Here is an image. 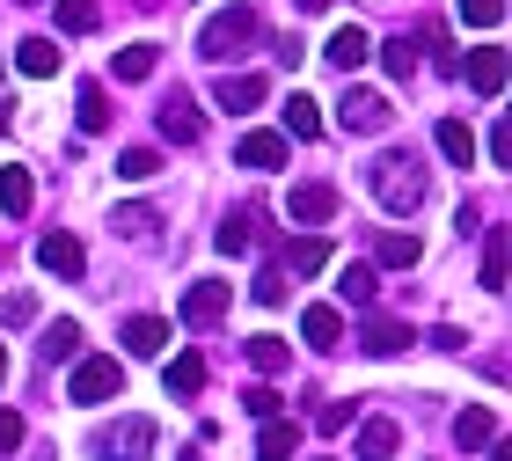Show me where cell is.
Here are the masks:
<instances>
[{
    "instance_id": "obj_1",
    "label": "cell",
    "mask_w": 512,
    "mask_h": 461,
    "mask_svg": "<svg viewBox=\"0 0 512 461\" xmlns=\"http://www.w3.org/2000/svg\"><path fill=\"white\" fill-rule=\"evenodd\" d=\"M366 183H374V198H381V213H417L425 205V169H417V154H403V147H388L374 169H366Z\"/></svg>"
},
{
    "instance_id": "obj_2",
    "label": "cell",
    "mask_w": 512,
    "mask_h": 461,
    "mask_svg": "<svg viewBox=\"0 0 512 461\" xmlns=\"http://www.w3.org/2000/svg\"><path fill=\"white\" fill-rule=\"evenodd\" d=\"M256 37H264V15H256V8H220V15L198 30V59L227 66V59H242Z\"/></svg>"
},
{
    "instance_id": "obj_3",
    "label": "cell",
    "mask_w": 512,
    "mask_h": 461,
    "mask_svg": "<svg viewBox=\"0 0 512 461\" xmlns=\"http://www.w3.org/2000/svg\"><path fill=\"white\" fill-rule=\"evenodd\" d=\"M337 125H344V132H359V140H374V132H388V125H395V103L381 96V88H344Z\"/></svg>"
},
{
    "instance_id": "obj_4",
    "label": "cell",
    "mask_w": 512,
    "mask_h": 461,
    "mask_svg": "<svg viewBox=\"0 0 512 461\" xmlns=\"http://www.w3.org/2000/svg\"><path fill=\"white\" fill-rule=\"evenodd\" d=\"M125 388V366L118 359H74V381H66V396L74 403H110Z\"/></svg>"
},
{
    "instance_id": "obj_5",
    "label": "cell",
    "mask_w": 512,
    "mask_h": 461,
    "mask_svg": "<svg viewBox=\"0 0 512 461\" xmlns=\"http://www.w3.org/2000/svg\"><path fill=\"white\" fill-rule=\"evenodd\" d=\"M96 454L103 461H147L154 454V418H118L110 432H96Z\"/></svg>"
},
{
    "instance_id": "obj_6",
    "label": "cell",
    "mask_w": 512,
    "mask_h": 461,
    "mask_svg": "<svg viewBox=\"0 0 512 461\" xmlns=\"http://www.w3.org/2000/svg\"><path fill=\"white\" fill-rule=\"evenodd\" d=\"M154 125H161V140H169V147H198V132H205V118H198V103L183 96V88H176V96H161V110H154Z\"/></svg>"
},
{
    "instance_id": "obj_7",
    "label": "cell",
    "mask_w": 512,
    "mask_h": 461,
    "mask_svg": "<svg viewBox=\"0 0 512 461\" xmlns=\"http://www.w3.org/2000/svg\"><path fill=\"white\" fill-rule=\"evenodd\" d=\"M330 213H337V183H322V176L293 183V198H286V220H293V227H322Z\"/></svg>"
},
{
    "instance_id": "obj_8",
    "label": "cell",
    "mask_w": 512,
    "mask_h": 461,
    "mask_svg": "<svg viewBox=\"0 0 512 461\" xmlns=\"http://www.w3.org/2000/svg\"><path fill=\"white\" fill-rule=\"evenodd\" d=\"M227 301H235V286H220V279H198L191 293H183V322H191V330H213V322L227 315Z\"/></svg>"
},
{
    "instance_id": "obj_9",
    "label": "cell",
    "mask_w": 512,
    "mask_h": 461,
    "mask_svg": "<svg viewBox=\"0 0 512 461\" xmlns=\"http://www.w3.org/2000/svg\"><path fill=\"white\" fill-rule=\"evenodd\" d=\"M322 59H330L337 74H359V66L374 59V30H359V22H337V30H330V52H322Z\"/></svg>"
},
{
    "instance_id": "obj_10",
    "label": "cell",
    "mask_w": 512,
    "mask_h": 461,
    "mask_svg": "<svg viewBox=\"0 0 512 461\" xmlns=\"http://www.w3.org/2000/svg\"><path fill=\"white\" fill-rule=\"evenodd\" d=\"M403 344H410V322H395V315H366L359 322V352L366 359H395Z\"/></svg>"
},
{
    "instance_id": "obj_11",
    "label": "cell",
    "mask_w": 512,
    "mask_h": 461,
    "mask_svg": "<svg viewBox=\"0 0 512 461\" xmlns=\"http://www.w3.org/2000/svg\"><path fill=\"white\" fill-rule=\"evenodd\" d=\"M37 264L52 271V279H81V271H88V249H81L74 235H44V242H37Z\"/></svg>"
},
{
    "instance_id": "obj_12",
    "label": "cell",
    "mask_w": 512,
    "mask_h": 461,
    "mask_svg": "<svg viewBox=\"0 0 512 461\" xmlns=\"http://www.w3.org/2000/svg\"><path fill=\"white\" fill-rule=\"evenodd\" d=\"M395 447H403V425L395 418H359V440H352L359 461H395Z\"/></svg>"
},
{
    "instance_id": "obj_13",
    "label": "cell",
    "mask_w": 512,
    "mask_h": 461,
    "mask_svg": "<svg viewBox=\"0 0 512 461\" xmlns=\"http://www.w3.org/2000/svg\"><path fill=\"white\" fill-rule=\"evenodd\" d=\"M235 161L242 169H286V132H242Z\"/></svg>"
},
{
    "instance_id": "obj_14",
    "label": "cell",
    "mask_w": 512,
    "mask_h": 461,
    "mask_svg": "<svg viewBox=\"0 0 512 461\" xmlns=\"http://www.w3.org/2000/svg\"><path fill=\"white\" fill-rule=\"evenodd\" d=\"M461 74H469V88H476V96H505V52H498V44L469 52V59H461Z\"/></svg>"
},
{
    "instance_id": "obj_15",
    "label": "cell",
    "mask_w": 512,
    "mask_h": 461,
    "mask_svg": "<svg viewBox=\"0 0 512 461\" xmlns=\"http://www.w3.org/2000/svg\"><path fill=\"white\" fill-rule=\"evenodd\" d=\"M300 337L315 344V352H337L344 344V315L330 308V301H315V308H300Z\"/></svg>"
},
{
    "instance_id": "obj_16",
    "label": "cell",
    "mask_w": 512,
    "mask_h": 461,
    "mask_svg": "<svg viewBox=\"0 0 512 461\" xmlns=\"http://www.w3.org/2000/svg\"><path fill=\"white\" fill-rule=\"evenodd\" d=\"M264 96H271L264 74H220V81H213V103H220V110H256Z\"/></svg>"
},
{
    "instance_id": "obj_17",
    "label": "cell",
    "mask_w": 512,
    "mask_h": 461,
    "mask_svg": "<svg viewBox=\"0 0 512 461\" xmlns=\"http://www.w3.org/2000/svg\"><path fill=\"white\" fill-rule=\"evenodd\" d=\"M59 59H66V52H59V37H22V44H15V66H22L30 81H52V74H59Z\"/></svg>"
},
{
    "instance_id": "obj_18",
    "label": "cell",
    "mask_w": 512,
    "mask_h": 461,
    "mask_svg": "<svg viewBox=\"0 0 512 461\" xmlns=\"http://www.w3.org/2000/svg\"><path fill=\"white\" fill-rule=\"evenodd\" d=\"M118 337H125L132 359H161V344H169V322H161V315H132Z\"/></svg>"
},
{
    "instance_id": "obj_19",
    "label": "cell",
    "mask_w": 512,
    "mask_h": 461,
    "mask_svg": "<svg viewBox=\"0 0 512 461\" xmlns=\"http://www.w3.org/2000/svg\"><path fill=\"white\" fill-rule=\"evenodd\" d=\"M498 440V418H491V410H483V403H469V410H454V447H491Z\"/></svg>"
},
{
    "instance_id": "obj_20",
    "label": "cell",
    "mask_w": 512,
    "mask_h": 461,
    "mask_svg": "<svg viewBox=\"0 0 512 461\" xmlns=\"http://www.w3.org/2000/svg\"><path fill=\"white\" fill-rule=\"evenodd\" d=\"M278 118H286L293 140H322V103H315V96H300V88H293L286 103H278Z\"/></svg>"
},
{
    "instance_id": "obj_21",
    "label": "cell",
    "mask_w": 512,
    "mask_h": 461,
    "mask_svg": "<svg viewBox=\"0 0 512 461\" xmlns=\"http://www.w3.org/2000/svg\"><path fill=\"white\" fill-rule=\"evenodd\" d=\"M110 227H118L125 242H139V249L161 242V213H154V205H118V220H110Z\"/></svg>"
},
{
    "instance_id": "obj_22",
    "label": "cell",
    "mask_w": 512,
    "mask_h": 461,
    "mask_svg": "<svg viewBox=\"0 0 512 461\" xmlns=\"http://www.w3.org/2000/svg\"><path fill=\"white\" fill-rule=\"evenodd\" d=\"M249 242H256V205H242V213H227V220L213 227V249H220V257H242Z\"/></svg>"
},
{
    "instance_id": "obj_23",
    "label": "cell",
    "mask_w": 512,
    "mask_h": 461,
    "mask_svg": "<svg viewBox=\"0 0 512 461\" xmlns=\"http://www.w3.org/2000/svg\"><path fill=\"white\" fill-rule=\"evenodd\" d=\"M293 454H300V425L271 418L264 432H256V461H293Z\"/></svg>"
},
{
    "instance_id": "obj_24",
    "label": "cell",
    "mask_w": 512,
    "mask_h": 461,
    "mask_svg": "<svg viewBox=\"0 0 512 461\" xmlns=\"http://www.w3.org/2000/svg\"><path fill=\"white\" fill-rule=\"evenodd\" d=\"M417 257H425V242H417V235H395V227L374 242V271H381V264H388V271H410Z\"/></svg>"
},
{
    "instance_id": "obj_25",
    "label": "cell",
    "mask_w": 512,
    "mask_h": 461,
    "mask_svg": "<svg viewBox=\"0 0 512 461\" xmlns=\"http://www.w3.org/2000/svg\"><path fill=\"white\" fill-rule=\"evenodd\" d=\"M337 293H344L352 308H374V293H381V271H374V264H344V271H337Z\"/></svg>"
},
{
    "instance_id": "obj_26",
    "label": "cell",
    "mask_w": 512,
    "mask_h": 461,
    "mask_svg": "<svg viewBox=\"0 0 512 461\" xmlns=\"http://www.w3.org/2000/svg\"><path fill=\"white\" fill-rule=\"evenodd\" d=\"M37 205V183H30V169H0V213L8 220H22Z\"/></svg>"
},
{
    "instance_id": "obj_27",
    "label": "cell",
    "mask_w": 512,
    "mask_h": 461,
    "mask_svg": "<svg viewBox=\"0 0 512 461\" xmlns=\"http://www.w3.org/2000/svg\"><path fill=\"white\" fill-rule=\"evenodd\" d=\"M432 140H439V154H447L454 169H469V161H476V132L461 125V118H439V132H432Z\"/></svg>"
},
{
    "instance_id": "obj_28",
    "label": "cell",
    "mask_w": 512,
    "mask_h": 461,
    "mask_svg": "<svg viewBox=\"0 0 512 461\" xmlns=\"http://www.w3.org/2000/svg\"><path fill=\"white\" fill-rule=\"evenodd\" d=\"M161 381H169V396H198V388H205V359H198V352H176Z\"/></svg>"
},
{
    "instance_id": "obj_29",
    "label": "cell",
    "mask_w": 512,
    "mask_h": 461,
    "mask_svg": "<svg viewBox=\"0 0 512 461\" xmlns=\"http://www.w3.org/2000/svg\"><path fill=\"white\" fill-rule=\"evenodd\" d=\"M59 30L66 37H96L103 30V8H96V0H59Z\"/></svg>"
},
{
    "instance_id": "obj_30",
    "label": "cell",
    "mask_w": 512,
    "mask_h": 461,
    "mask_svg": "<svg viewBox=\"0 0 512 461\" xmlns=\"http://www.w3.org/2000/svg\"><path fill=\"white\" fill-rule=\"evenodd\" d=\"M249 366H256V374H286V366H293V344H286V337H249Z\"/></svg>"
},
{
    "instance_id": "obj_31",
    "label": "cell",
    "mask_w": 512,
    "mask_h": 461,
    "mask_svg": "<svg viewBox=\"0 0 512 461\" xmlns=\"http://www.w3.org/2000/svg\"><path fill=\"white\" fill-rule=\"evenodd\" d=\"M483 293H505V227H483Z\"/></svg>"
},
{
    "instance_id": "obj_32",
    "label": "cell",
    "mask_w": 512,
    "mask_h": 461,
    "mask_svg": "<svg viewBox=\"0 0 512 461\" xmlns=\"http://www.w3.org/2000/svg\"><path fill=\"white\" fill-rule=\"evenodd\" d=\"M74 110H81V132H103L110 125V88L103 81H81V103Z\"/></svg>"
},
{
    "instance_id": "obj_33",
    "label": "cell",
    "mask_w": 512,
    "mask_h": 461,
    "mask_svg": "<svg viewBox=\"0 0 512 461\" xmlns=\"http://www.w3.org/2000/svg\"><path fill=\"white\" fill-rule=\"evenodd\" d=\"M381 52V66H388V81H410L417 74V44L410 37H388V44H374Z\"/></svg>"
},
{
    "instance_id": "obj_34",
    "label": "cell",
    "mask_w": 512,
    "mask_h": 461,
    "mask_svg": "<svg viewBox=\"0 0 512 461\" xmlns=\"http://www.w3.org/2000/svg\"><path fill=\"white\" fill-rule=\"evenodd\" d=\"M154 66H161V44H125L118 52V81H147Z\"/></svg>"
},
{
    "instance_id": "obj_35",
    "label": "cell",
    "mask_w": 512,
    "mask_h": 461,
    "mask_svg": "<svg viewBox=\"0 0 512 461\" xmlns=\"http://www.w3.org/2000/svg\"><path fill=\"white\" fill-rule=\"evenodd\" d=\"M44 359H81V322H52V330H44Z\"/></svg>"
},
{
    "instance_id": "obj_36",
    "label": "cell",
    "mask_w": 512,
    "mask_h": 461,
    "mask_svg": "<svg viewBox=\"0 0 512 461\" xmlns=\"http://www.w3.org/2000/svg\"><path fill=\"white\" fill-rule=\"evenodd\" d=\"M118 176H125V183L161 176V154H154V147H125V154H118Z\"/></svg>"
},
{
    "instance_id": "obj_37",
    "label": "cell",
    "mask_w": 512,
    "mask_h": 461,
    "mask_svg": "<svg viewBox=\"0 0 512 461\" xmlns=\"http://www.w3.org/2000/svg\"><path fill=\"white\" fill-rule=\"evenodd\" d=\"M454 8H461L469 30H498V22H505V0H454Z\"/></svg>"
},
{
    "instance_id": "obj_38",
    "label": "cell",
    "mask_w": 512,
    "mask_h": 461,
    "mask_svg": "<svg viewBox=\"0 0 512 461\" xmlns=\"http://www.w3.org/2000/svg\"><path fill=\"white\" fill-rule=\"evenodd\" d=\"M256 301H264V308H286V271H278V264H264V271H256Z\"/></svg>"
},
{
    "instance_id": "obj_39",
    "label": "cell",
    "mask_w": 512,
    "mask_h": 461,
    "mask_svg": "<svg viewBox=\"0 0 512 461\" xmlns=\"http://www.w3.org/2000/svg\"><path fill=\"white\" fill-rule=\"evenodd\" d=\"M322 264H330V242H322V235H300V242H293V271H322Z\"/></svg>"
},
{
    "instance_id": "obj_40",
    "label": "cell",
    "mask_w": 512,
    "mask_h": 461,
    "mask_svg": "<svg viewBox=\"0 0 512 461\" xmlns=\"http://www.w3.org/2000/svg\"><path fill=\"white\" fill-rule=\"evenodd\" d=\"M242 410H249V418H264V425H271V418H278V388H271V381H256L249 396H242Z\"/></svg>"
},
{
    "instance_id": "obj_41",
    "label": "cell",
    "mask_w": 512,
    "mask_h": 461,
    "mask_svg": "<svg viewBox=\"0 0 512 461\" xmlns=\"http://www.w3.org/2000/svg\"><path fill=\"white\" fill-rule=\"evenodd\" d=\"M0 322H8V330H22V322H37V293H8V301H0Z\"/></svg>"
},
{
    "instance_id": "obj_42",
    "label": "cell",
    "mask_w": 512,
    "mask_h": 461,
    "mask_svg": "<svg viewBox=\"0 0 512 461\" xmlns=\"http://www.w3.org/2000/svg\"><path fill=\"white\" fill-rule=\"evenodd\" d=\"M352 410H359V403H322V410H315V432H344V425H352Z\"/></svg>"
},
{
    "instance_id": "obj_43",
    "label": "cell",
    "mask_w": 512,
    "mask_h": 461,
    "mask_svg": "<svg viewBox=\"0 0 512 461\" xmlns=\"http://www.w3.org/2000/svg\"><path fill=\"white\" fill-rule=\"evenodd\" d=\"M483 147H491L498 169H512V125H491V140H483Z\"/></svg>"
},
{
    "instance_id": "obj_44",
    "label": "cell",
    "mask_w": 512,
    "mask_h": 461,
    "mask_svg": "<svg viewBox=\"0 0 512 461\" xmlns=\"http://www.w3.org/2000/svg\"><path fill=\"white\" fill-rule=\"evenodd\" d=\"M22 447V418H15V410H0V454H15Z\"/></svg>"
},
{
    "instance_id": "obj_45",
    "label": "cell",
    "mask_w": 512,
    "mask_h": 461,
    "mask_svg": "<svg viewBox=\"0 0 512 461\" xmlns=\"http://www.w3.org/2000/svg\"><path fill=\"white\" fill-rule=\"evenodd\" d=\"M0 381H8V344H0Z\"/></svg>"
},
{
    "instance_id": "obj_46",
    "label": "cell",
    "mask_w": 512,
    "mask_h": 461,
    "mask_svg": "<svg viewBox=\"0 0 512 461\" xmlns=\"http://www.w3.org/2000/svg\"><path fill=\"white\" fill-rule=\"evenodd\" d=\"M300 8H330V0H300Z\"/></svg>"
},
{
    "instance_id": "obj_47",
    "label": "cell",
    "mask_w": 512,
    "mask_h": 461,
    "mask_svg": "<svg viewBox=\"0 0 512 461\" xmlns=\"http://www.w3.org/2000/svg\"><path fill=\"white\" fill-rule=\"evenodd\" d=\"M139 8H154V0H139Z\"/></svg>"
}]
</instances>
